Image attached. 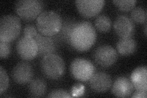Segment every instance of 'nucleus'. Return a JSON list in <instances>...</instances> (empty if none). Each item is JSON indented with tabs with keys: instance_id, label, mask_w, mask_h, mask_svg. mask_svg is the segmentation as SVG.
<instances>
[{
	"instance_id": "obj_3",
	"label": "nucleus",
	"mask_w": 147,
	"mask_h": 98,
	"mask_svg": "<svg viewBox=\"0 0 147 98\" xmlns=\"http://www.w3.org/2000/svg\"><path fill=\"white\" fill-rule=\"evenodd\" d=\"M40 68L46 77L56 80L64 75L66 64L60 56L52 53L42 58L40 62Z\"/></svg>"
},
{
	"instance_id": "obj_19",
	"label": "nucleus",
	"mask_w": 147,
	"mask_h": 98,
	"mask_svg": "<svg viewBox=\"0 0 147 98\" xmlns=\"http://www.w3.org/2000/svg\"><path fill=\"white\" fill-rule=\"evenodd\" d=\"M94 24L96 28L101 32L109 31L112 25L110 17L104 14L99 15L96 17Z\"/></svg>"
},
{
	"instance_id": "obj_18",
	"label": "nucleus",
	"mask_w": 147,
	"mask_h": 98,
	"mask_svg": "<svg viewBox=\"0 0 147 98\" xmlns=\"http://www.w3.org/2000/svg\"><path fill=\"white\" fill-rule=\"evenodd\" d=\"M47 90V83L41 78H36L29 82L28 91L33 97H42Z\"/></svg>"
},
{
	"instance_id": "obj_22",
	"label": "nucleus",
	"mask_w": 147,
	"mask_h": 98,
	"mask_svg": "<svg viewBox=\"0 0 147 98\" xmlns=\"http://www.w3.org/2000/svg\"><path fill=\"white\" fill-rule=\"evenodd\" d=\"M9 87V77L2 66L0 67V94H3Z\"/></svg>"
},
{
	"instance_id": "obj_23",
	"label": "nucleus",
	"mask_w": 147,
	"mask_h": 98,
	"mask_svg": "<svg viewBox=\"0 0 147 98\" xmlns=\"http://www.w3.org/2000/svg\"><path fill=\"white\" fill-rule=\"evenodd\" d=\"M11 46L9 43L0 41V57L1 58H6L10 55Z\"/></svg>"
},
{
	"instance_id": "obj_21",
	"label": "nucleus",
	"mask_w": 147,
	"mask_h": 98,
	"mask_svg": "<svg viewBox=\"0 0 147 98\" xmlns=\"http://www.w3.org/2000/svg\"><path fill=\"white\" fill-rule=\"evenodd\" d=\"M113 3L119 10L126 12L132 10L134 7L136 1V0H114Z\"/></svg>"
},
{
	"instance_id": "obj_8",
	"label": "nucleus",
	"mask_w": 147,
	"mask_h": 98,
	"mask_svg": "<svg viewBox=\"0 0 147 98\" xmlns=\"http://www.w3.org/2000/svg\"><path fill=\"white\" fill-rule=\"evenodd\" d=\"M117 50L108 45H100L96 49L93 53L94 62L99 66L108 68L115 63L118 59Z\"/></svg>"
},
{
	"instance_id": "obj_2",
	"label": "nucleus",
	"mask_w": 147,
	"mask_h": 98,
	"mask_svg": "<svg viewBox=\"0 0 147 98\" xmlns=\"http://www.w3.org/2000/svg\"><path fill=\"white\" fill-rule=\"evenodd\" d=\"M36 24L40 34L52 37L60 31L63 19L56 12L44 11L36 18Z\"/></svg>"
},
{
	"instance_id": "obj_14",
	"label": "nucleus",
	"mask_w": 147,
	"mask_h": 98,
	"mask_svg": "<svg viewBox=\"0 0 147 98\" xmlns=\"http://www.w3.org/2000/svg\"><path fill=\"white\" fill-rule=\"evenodd\" d=\"M134 90V87L129 78L126 77H118L113 83L112 91L113 94L119 97L129 96Z\"/></svg>"
},
{
	"instance_id": "obj_10",
	"label": "nucleus",
	"mask_w": 147,
	"mask_h": 98,
	"mask_svg": "<svg viewBox=\"0 0 147 98\" xmlns=\"http://www.w3.org/2000/svg\"><path fill=\"white\" fill-rule=\"evenodd\" d=\"M114 30L121 38H130L135 32V25L131 18L120 15L118 16L113 23Z\"/></svg>"
},
{
	"instance_id": "obj_5",
	"label": "nucleus",
	"mask_w": 147,
	"mask_h": 98,
	"mask_svg": "<svg viewBox=\"0 0 147 98\" xmlns=\"http://www.w3.org/2000/svg\"><path fill=\"white\" fill-rule=\"evenodd\" d=\"M43 9L44 4L39 0H20L15 4V11L17 15L26 21L38 18Z\"/></svg>"
},
{
	"instance_id": "obj_20",
	"label": "nucleus",
	"mask_w": 147,
	"mask_h": 98,
	"mask_svg": "<svg viewBox=\"0 0 147 98\" xmlns=\"http://www.w3.org/2000/svg\"><path fill=\"white\" fill-rule=\"evenodd\" d=\"M131 18L133 22L138 23H146L147 19L146 9L142 6L134 7L131 10Z\"/></svg>"
},
{
	"instance_id": "obj_9",
	"label": "nucleus",
	"mask_w": 147,
	"mask_h": 98,
	"mask_svg": "<svg viewBox=\"0 0 147 98\" xmlns=\"http://www.w3.org/2000/svg\"><path fill=\"white\" fill-rule=\"evenodd\" d=\"M104 0H77L76 5L82 16L93 17L98 15L104 6Z\"/></svg>"
},
{
	"instance_id": "obj_17",
	"label": "nucleus",
	"mask_w": 147,
	"mask_h": 98,
	"mask_svg": "<svg viewBox=\"0 0 147 98\" xmlns=\"http://www.w3.org/2000/svg\"><path fill=\"white\" fill-rule=\"evenodd\" d=\"M118 52L123 56H129L134 53L137 49V42L131 37L121 38L117 43Z\"/></svg>"
},
{
	"instance_id": "obj_7",
	"label": "nucleus",
	"mask_w": 147,
	"mask_h": 98,
	"mask_svg": "<svg viewBox=\"0 0 147 98\" xmlns=\"http://www.w3.org/2000/svg\"><path fill=\"white\" fill-rule=\"evenodd\" d=\"M18 55L24 60H31L38 53V47L34 38L24 36L18 40L16 44Z\"/></svg>"
},
{
	"instance_id": "obj_27",
	"label": "nucleus",
	"mask_w": 147,
	"mask_h": 98,
	"mask_svg": "<svg viewBox=\"0 0 147 98\" xmlns=\"http://www.w3.org/2000/svg\"><path fill=\"white\" fill-rule=\"evenodd\" d=\"M144 31H145V35L146 36V23H145V25Z\"/></svg>"
},
{
	"instance_id": "obj_1",
	"label": "nucleus",
	"mask_w": 147,
	"mask_h": 98,
	"mask_svg": "<svg viewBox=\"0 0 147 98\" xmlns=\"http://www.w3.org/2000/svg\"><path fill=\"white\" fill-rule=\"evenodd\" d=\"M96 30L88 22L78 23L71 34L69 44L77 51L85 52L94 45L96 40Z\"/></svg>"
},
{
	"instance_id": "obj_13",
	"label": "nucleus",
	"mask_w": 147,
	"mask_h": 98,
	"mask_svg": "<svg viewBox=\"0 0 147 98\" xmlns=\"http://www.w3.org/2000/svg\"><path fill=\"white\" fill-rule=\"evenodd\" d=\"M38 47V53L39 57L55 53L57 50V45L53 37L44 36L38 33L34 38Z\"/></svg>"
},
{
	"instance_id": "obj_24",
	"label": "nucleus",
	"mask_w": 147,
	"mask_h": 98,
	"mask_svg": "<svg viewBox=\"0 0 147 98\" xmlns=\"http://www.w3.org/2000/svg\"><path fill=\"white\" fill-rule=\"evenodd\" d=\"M23 32H24V36H30L33 38H34L38 34L37 27L32 24L26 25L24 27Z\"/></svg>"
},
{
	"instance_id": "obj_26",
	"label": "nucleus",
	"mask_w": 147,
	"mask_h": 98,
	"mask_svg": "<svg viewBox=\"0 0 147 98\" xmlns=\"http://www.w3.org/2000/svg\"><path fill=\"white\" fill-rule=\"evenodd\" d=\"M147 96L146 91H137L132 95V97H137V98H146Z\"/></svg>"
},
{
	"instance_id": "obj_11",
	"label": "nucleus",
	"mask_w": 147,
	"mask_h": 98,
	"mask_svg": "<svg viewBox=\"0 0 147 98\" xmlns=\"http://www.w3.org/2000/svg\"><path fill=\"white\" fill-rule=\"evenodd\" d=\"M11 75L15 82L20 85H24L29 83L33 78V69L28 63L22 62L13 67Z\"/></svg>"
},
{
	"instance_id": "obj_16",
	"label": "nucleus",
	"mask_w": 147,
	"mask_h": 98,
	"mask_svg": "<svg viewBox=\"0 0 147 98\" xmlns=\"http://www.w3.org/2000/svg\"><path fill=\"white\" fill-rule=\"evenodd\" d=\"M77 23L74 19L67 18L64 20L60 31L56 35L52 36L53 39L57 41H63L69 43L71 34Z\"/></svg>"
},
{
	"instance_id": "obj_25",
	"label": "nucleus",
	"mask_w": 147,
	"mask_h": 98,
	"mask_svg": "<svg viewBox=\"0 0 147 98\" xmlns=\"http://www.w3.org/2000/svg\"><path fill=\"white\" fill-rule=\"evenodd\" d=\"M49 97H52V98H55V97H70L71 96L69 95V93L62 90H53L52 91L50 92L49 95Z\"/></svg>"
},
{
	"instance_id": "obj_4",
	"label": "nucleus",
	"mask_w": 147,
	"mask_h": 98,
	"mask_svg": "<svg viewBox=\"0 0 147 98\" xmlns=\"http://www.w3.org/2000/svg\"><path fill=\"white\" fill-rule=\"evenodd\" d=\"M22 28L20 18L10 14L3 16L0 19V41L10 43L18 38Z\"/></svg>"
},
{
	"instance_id": "obj_12",
	"label": "nucleus",
	"mask_w": 147,
	"mask_h": 98,
	"mask_svg": "<svg viewBox=\"0 0 147 98\" xmlns=\"http://www.w3.org/2000/svg\"><path fill=\"white\" fill-rule=\"evenodd\" d=\"M90 86L94 91L103 93L109 90L112 86V78L109 74L99 71L94 74L89 80Z\"/></svg>"
},
{
	"instance_id": "obj_15",
	"label": "nucleus",
	"mask_w": 147,
	"mask_h": 98,
	"mask_svg": "<svg viewBox=\"0 0 147 98\" xmlns=\"http://www.w3.org/2000/svg\"><path fill=\"white\" fill-rule=\"evenodd\" d=\"M147 68L140 66L135 69L131 75V81L137 91H147Z\"/></svg>"
},
{
	"instance_id": "obj_6",
	"label": "nucleus",
	"mask_w": 147,
	"mask_h": 98,
	"mask_svg": "<svg viewBox=\"0 0 147 98\" xmlns=\"http://www.w3.org/2000/svg\"><path fill=\"white\" fill-rule=\"evenodd\" d=\"M95 70L93 63L83 58L74 59L70 66V71L72 77L81 82L88 81L94 74Z\"/></svg>"
}]
</instances>
